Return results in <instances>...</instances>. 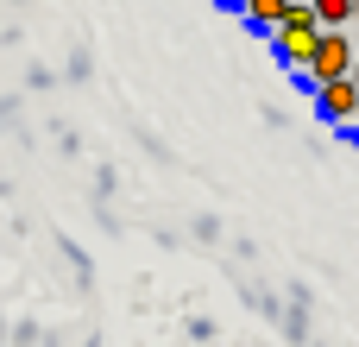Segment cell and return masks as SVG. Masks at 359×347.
Instances as JSON below:
<instances>
[{
  "label": "cell",
  "instance_id": "cell-2",
  "mask_svg": "<svg viewBox=\"0 0 359 347\" xmlns=\"http://www.w3.org/2000/svg\"><path fill=\"white\" fill-rule=\"evenodd\" d=\"M353 57H359L353 25H341V32H328V25H322V38H316V51H309V63H303L297 76L316 89V82H334V76H347V70H353Z\"/></svg>",
  "mask_w": 359,
  "mask_h": 347
},
{
  "label": "cell",
  "instance_id": "cell-4",
  "mask_svg": "<svg viewBox=\"0 0 359 347\" xmlns=\"http://www.w3.org/2000/svg\"><path fill=\"white\" fill-rule=\"evenodd\" d=\"M284 13H290V0H240V19H246L252 32H271Z\"/></svg>",
  "mask_w": 359,
  "mask_h": 347
},
{
  "label": "cell",
  "instance_id": "cell-7",
  "mask_svg": "<svg viewBox=\"0 0 359 347\" xmlns=\"http://www.w3.org/2000/svg\"><path fill=\"white\" fill-rule=\"evenodd\" d=\"M353 25H359V0H353Z\"/></svg>",
  "mask_w": 359,
  "mask_h": 347
},
{
  "label": "cell",
  "instance_id": "cell-9",
  "mask_svg": "<svg viewBox=\"0 0 359 347\" xmlns=\"http://www.w3.org/2000/svg\"><path fill=\"white\" fill-rule=\"evenodd\" d=\"M227 6H240V0H227Z\"/></svg>",
  "mask_w": 359,
  "mask_h": 347
},
{
  "label": "cell",
  "instance_id": "cell-5",
  "mask_svg": "<svg viewBox=\"0 0 359 347\" xmlns=\"http://www.w3.org/2000/svg\"><path fill=\"white\" fill-rule=\"evenodd\" d=\"M316 6V19L328 25V32H341V25H353V0H309Z\"/></svg>",
  "mask_w": 359,
  "mask_h": 347
},
{
  "label": "cell",
  "instance_id": "cell-8",
  "mask_svg": "<svg viewBox=\"0 0 359 347\" xmlns=\"http://www.w3.org/2000/svg\"><path fill=\"white\" fill-rule=\"evenodd\" d=\"M347 133H353V139H359V126H347Z\"/></svg>",
  "mask_w": 359,
  "mask_h": 347
},
{
  "label": "cell",
  "instance_id": "cell-6",
  "mask_svg": "<svg viewBox=\"0 0 359 347\" xmlns=\"http://www.w3.org/2000/svg\"><path fill=\"white\" fill-rule=\"evenodd\" d=\"M347 76H353V82H359V57H353V70H347Z\"/></svg>",
  "mask_w": 359,
  "mask_h": 347
},
{
  "label": "cell",
  "instance_id": "cell-1",
  "mask_svg": "<svg viewBox=\"0 0 359 347\" xmlns=\"http://www.w3.org/2000/svg\"><path fill=\"white\" fill-rule=\"evenodd\" d=\"M265 38H271V57H278L284 70H303V63H309V51H316V38H322V19H316V6H309V0H290V13H284Z\"/></svg>",
  "mask_w": 359,
  "mask_h": 347
},
{
  "label": "cell",
  "instance_id": "cell-3",
  "mask_svg": "<svg viewBox=\"0 0 359 347\" xmlns=\"http://www.w3.org/2000/svg\"><path fill=\"white\" fill-rule=\"evenodd\" d=\"M309 95H316V114H322L328 126H353V120H359V82H353V76L316 82Z\"/></svg>",
  "mask_w": 359,
  "mask_h": 347
}]
</instances>
